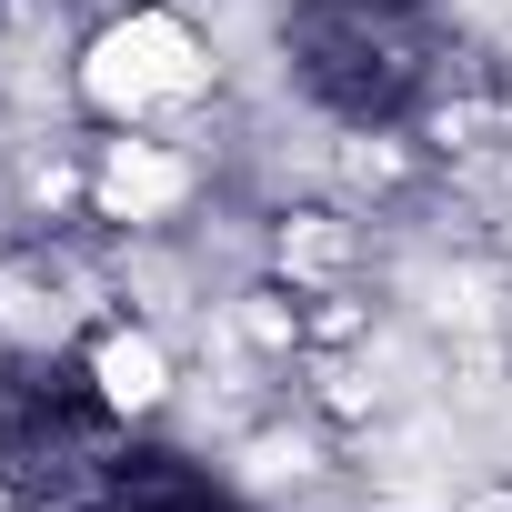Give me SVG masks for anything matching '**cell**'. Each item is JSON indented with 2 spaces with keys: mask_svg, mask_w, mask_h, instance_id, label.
<instances>
[{
  "mask_svg": "<svg viewBox=\"0 0 512 512\" xmlns=\"http://www.w3.org/2000/svg\"><path fill=\"white\" fill-rule=\"evenodd\" d=\"M71 111L91 131H211L221 31L191 0H121L71 51Z\"/></svg>",
  "mask_w": 512,
  "mask_h": 512,
  "instance_id": "cell-1",
  "label": "cell"
}]
</instances>
